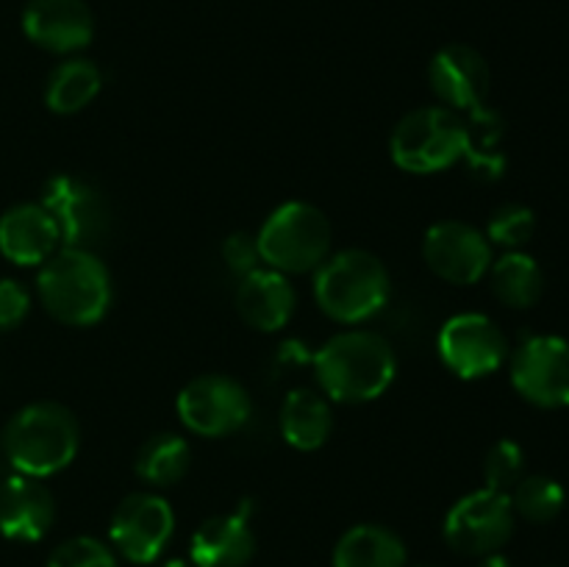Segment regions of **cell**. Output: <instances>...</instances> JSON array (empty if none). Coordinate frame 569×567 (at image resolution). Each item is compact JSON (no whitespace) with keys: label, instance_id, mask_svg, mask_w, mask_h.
<instances>
[{"label":"cell","instance_id":"6da1fadb","mask_svg":"<svg viewBox=\"0 0 569 567\" xmlns=\"http://www.w3.org/2000/svg\"><path fill=\"white\" fill-rule=\"evenodd\" d=\"M322 395L339 404H370L392 387L398 356L376 331L350 328L328 339L315 356Z\"/></svg>","mask_w":569,"mask_h":567},{"label":"cell","instance_id":"7a4b0ae2","mask_svg":"<svg viewBox=\"0 0 569 567\" xmlns=\"http://www.w3.org/2000/svg\"><path fill=\"white\" fill-rule=\"evenodd\" d=\"M37 292L44 311L64 326H94L111 306V272L98 253L59 248L39 267Z\"/></svg>","mask_w":569,"mask_h":567},{"label":"cell","instance_id":"3957f363","mask_svg":"<svg viewBox=\"0 0 569 567\" xmlns=\"http://www.w3.org/2000/svg\"><path fill=\"white\" fill-rule=\"evenodd\" d=\"M81 426L67 406L56 400H37L9 420L3 431V450L17 472L33 478L64 470L78 454Z\"/></svg>","mask_w":569,"mask_h":567},{"label":"cell","instance_id":"277c9868","mask_svg":"<svg viewBox=\"0 0 569 567\" xmlns=\"http://www.w3.org/2000/svg\"><path fill=\"white\" fill-rule=\"evenodd\" d=\"M315 298L331 320L356 326L389 304L392 276L370 250H339L317 267Z\"/></svg>","mask_w":569,"mask_h":567},{"label":"cell","instance_id":"5b68a950","mask_svg":"<svg viewBox=\"0 0 569 567\" xmlns=\"http://www.w3.org/2000/svg\"><path fill=\"white\" fill-rule=\"evenodd\" d=\"M261 261L272 270L311 272L331 256L333 231L326 211L306 200L278 206L256 233Z\"/></svg>","mask_w":569,"mask_h":567},{"label":"cell","instance_id":"8992f818","mask_svg":"<svg viewBox=\"0 0 569 567\" xmlns=\"http://www.w3.org/2000/svg\"><path fill=\"white\" fill-rule=\"evenodd\" d=\"M392 161L415 176H433L465 156V120L448 106L415 109L395 126L389 139Z\"/></svg>","mask_w":569,"mask_h":567},{"label":"cell","instance_id":"52a82bcc","mask_svg":"<svg viewBox=\"0 0 569 567\" xmlns=\"http://www.w3.org/2000/svg\"><path fill=\"white\" fill-rule=\"evenodd\" d=\"M515 506L506 493L498 489H476L450 506L445 517V543L465 556L498 554L515 534Z\"/></svg>","mask_w":569,"mask_h":567},{"label":"cell","instance_id":"ba28073f","mask_svg":"<svg viewBox=\"0 0 569 567\" xmlns=\"http://www.w3.org/2000/svg\"><path fill=\"white\" fill-rule=\"evenodd\" d=\"M39 203L59 222L64 248L92 250L111 231V206L92 181L81 176H53Z\"/></svg>","mask_w":569,"mask_h":567},{"label":"cell","instance_id":"9c48e42d","mask_svg":"<svg viewBox=\"0 0 569 567\" xmlns=\"http://www.w3.org/2000/svg\"><path fill=\"white\" fill-rule=\"evenodd\" d=\"M250 395L237 378L206 372L178 395V417L198 437H231L250 420Z\"/></svg>","mask_w":569,"mask_h":567},{"label":"cell","instance_id":"30bf717a","mask_svg":"<svg viewBox=\"0 0 569 567\" xmlns=\"http://www.w3.org/2000/svg\"><path fill=\"white\" fill-rule=\"evenodd\" d=\"M439 359L453 376L472 378L492 376L509 359V339L492 317L481 311H465L450 317L437 339Z\"/></svg>","mask_w":569,"mask_h":567},{"label":"cell","instance_id":"8fae6325","mask_svg":"<svg viewBox=\"0 0 569 567\" xmlns=\"http://www.w3.org/2000/svg\"><path fill=\"white\" fill-rule=\"evenodd\" d=\"M176 534V511L161 495L131 493L120 500L109 523V539L133 565L159 559Z\"/></svg>","mask_w":569,"mask_h":567},{"label":"cell","instance_id":"7c38bea8","mask_svg":"<svg viewBox=\"0 0 569 567\" xmlns=\"http://www.w3.org/2000/svg\"><path fill=\"white\" fill-rule=\"evenodd\" d=\"M422 256L433 276L448 284L470 287L481 281L492 267V242L470 222L439 220L426 231Z\"/></svg>","mask_w":569,"mask_h":567},{"label":"cell","instance_id":"4fadbf2b","mask_svg":"<svg viewBox=\"0 0 569 567\" xmlns=\"http://www.w3.org/2000/svg\"><path fill=\"white\" fill-rule=\"evenodd\" d=\"M511 384L517 392L542 409L569 406V342L561 337H531L511 359Z\"/></svg>","mask_w":569,"mask_h":567},{"label":"cell","instance_id":"5bb4252c","mask_svg":"<svg viewBox=\"0 0 569 567\" xmlns=\"http://www.w3.org/2000/svg\"><path fill=\"white\" fill-rule=\"evenodd\" d=\"M433 94L453 111H472L487 103L489 72L487 59L470 44H445L428 67Z\"/></svg>","mask_w":569,"mask_h":567},{"label":"cell","instance_id":"9a60e30c","mask_svg":"<svg viewBox=\"0 0 569 567\" xmlns=\"http://www.w3.org/2000/svg\"><path fill=\"white\" fill-rule=\"evenodd\" d=\"M22 31L50 53H76L94 37V17L83 0H28Z\"/></svg>","mask_w":569,"mask_h":567},{"label":"cell","instance_id":"2e32d148","mask_svg":"<svg viewBox=\"0 0 569 567\" xmlns=\"http://www.w3.org/2000/svg\"><path fill=\"white\" fill-rule=\"evenodd\" d=\"M56 520V498L39 478L9 476L0 481V534L17 543H37Z\"/></svg>","mask_w":569,"mask_h":567},{"label":"cell","instance_id":"e0dca14e","mask_svg":"<svg viewBox=\"0 0 569 567\" xmlns=\"http://www.w3.org/2000/svg\"><path fill=\"white\" fill-rule=\"evenodd\" d=\"M59 248V222L42 203L11 206L0 217V253L14 265H44Z\"/></svg>","mask_w":569,"mask_h":567},{"label":"cell","instance_id":"ac0fdd59","mask_svg":"<svg viewBox=\"0 0 569 567\" xmlns=\"http://www.w3.org/2000/svg\"><path fill=\"white\" fill-rule=\"evenodd\" d=\"M253 554L256 534L244 509L209 517L189 543V559L194 567H248Z\"/></svg>","mask_w":569,"mask_h":567},{"label":"cell","instance_id":"d6986e66","mask_svg":"<svg viewBox=\"0 0 569 567\" xmlns=\"http://www.w3.org/2000/svg\"><path fill=\"white\" fill-rule=\"evenodd\" d=\"M298 306V292L283 272L272 267L242 276L237 289V311L256 331H278L287 326Z\"/></svg>","mask_w":569,"mask_h":567},{"label":"cell","instance_id":"ffe728a7","mask_svg":"<svg viewBox=\"0 0 569 567\" xmlns=\"http://www.w3.org/2000/svg\"><path fill=\"white\" fill-rule=\"evenodd\" d=\"M409 550L398 531L381 523L348 528L333 548V567H406Z\"/></svg>","mask_w":569,"mask_h":567},{"label":"cell","instance_id":"44dd1931","mask_svg":"<svg viewBox=\"0 0 569 567\" xmlns=\"http://www.w3.org/2000/svg\"><path fill=\"white\" fill-rule=\"evenodd\" d=\"M333 431L331 404L317 389H292L281 406V434L292 448L317 450Z\"/></svg>","mask_w":569,"mask_h":567},{"label":"cell","instance_id":"7402d4cb","mask_svg":"<svg viewBox=\"0 0 569 567\" xmlns=\"http://www.w3.org/2000/svg\"><path fill=\"white\" fill-rule=\"evenodd\" d=\"M100 87H103L100 67L81 56H72L50 72L48 87H44V103L56 115H78L98 98Z\"/></svg>","mask_w":569,"mask_h":567},{"label":"cell","instance_id":"603a6c76","mask_svg":"<svg viewBox=\"0 0 569 567\" xmlns=\"http://www.w3.org/2000/svg\"><path fill=\"white\" fill-rule=\"evenodd\" d=\"M503 145V117L498 111L478 106L470 111V120H465V156L470 172L481 181H498L506 170Z\"/></svg>","mask_w":569,"mask_h":567},{"label":"cell","instance_id":"cb8c5ba5","mask_svg":"<svg viewBox=\"0 0 569 567\" xmlns=\"http://www.w3.org/2000/svg\"><path fill=\"white\" fill-rule=\"evenodd\" d=\"M489 278H492V292L498 295L500 304L511 306V309H531L542 298V267L522 250H509L498 261H492Z\"/></svg>","mask_w":569,"mask_h":567},{"label":"cell","instance_id":"d4e9b609","mask_svg":"<svg viewBox=\"0 0 569 567\" xmlns=\"http://www.w3.org/2000/svg\"><path fill=\"white\" fill-rule=\"evenodd\" d=\"M133 467H137V476L142 481L153 484V487H172L192 467V445L181 434H153L142 442Z\"/></svg>","mask_w":569,"mask_h":567},{"label":"cell","instance_id":"484cf974","mask_svg":"<svg viewBox=\"0 0 569 567\" xmlns=\"http://www.w3.org/2000/svg\"><path fill=\"white\" fill-rule=\"evenodd\" d=\"M509 498L515 506V515L531 523H550L565 509L567 493L550 476H522V481L511 489Z\"/></svg>","mask_w":569,"mask_h":567},{"label":"cell","instance_id":"4316f807","mask_svg":"<svg viewBox=\"0 0 569 567\" xmlns=\"http://www.w3.org/2000/svg\"><path fill=\"white\" fill-rule=\"evenodd\" d=\"M533 233H537V217L522 203H503L489 217L487 239L492 245H500V248H526L533 239Z\"/></svg>","mask_w":569,"mask_h":567},{"label":"cell","instance_id":"83f0119b","mask_svg":"<svg viewBox=\"0 0 569 567\" xmlns=\"http://www.w3.org/2000/svg\"><path fill=\"white\" fill-rule=\"evenodd\" d=\"M526 476V454L515 439H500L483 459V481L489 489L509 495Z\"/></svg>","mask_w":569,"mask_h":567},{"label":"cell","instance_id":"f1b7e54d","mask_svg":"<svg viewBox=\"0 0 569 567\" xmlns=\"http://www.w3.org/2000/svg\"><path fill=\"white\" fill-rule=\"evenodd\" d=\"M48 567H117V556L98 537H72L56 545Z\"/></svg>","mask_w":569,"mask_h":567},{"label":"cell","instance_id":"f546056e","mask_svg":"<svg viewBox=\"0 0 569 567\" xmlns=\"http://www.w3.org/2000/svg\"><path fill=\"white\" fill-rule=\"evenodd\" d=\"M31 311V295L14 278H0V331L20 326Z\"/></svg>","mask_w":569,"mask_h":567},{"label":"cell","instance_id":"4dcf8cb0","mask_svg":"<svg viewBox=\"0 0 569 567\" xmlns=\"http://www.w3.org/2000/svg\"><path fill=\"white\" fill-rule=\"evenodd\" d=\"M222 259H226L228 270L237 272V276H248V272L259 270V242L250 233L237 231L222 242Z\"/></svg>","mask_w":569,"mask_h":567},{"label":"cell","instance_id":"1f68e13d","mask_svg":"<svg viewBox=\"0 0 569 567\" xmlns=\"http://www.w3.org/2000/svg\"><path fill=\"white\" fill-rule=\"evenodd\" d=\"M478 567H511V561L500 554H489V556H481Z\"/></svg>","mask_w":569,"mask_h":567},{"label":"cell","instance_id":"d6a6232c","mask_svg":"<svg viewBox=\"0 0 569 567\" xmlns=\"http://www.w3.org/2000/svg\"><path fill=\"white\" fill-rule=\"evenodd\" d=\"M161 567H194V565H192V559H170V561H164Z\"/></svg>","mask_w":569,"mask_h":567},{"label":"cell","instance_id":"836d02e7","mask_svg":"<svg viewBox=\"0 0 569 567\" xmlns=\"http://www.w3.org/2000/svg\"><path fill=\"white\" fill-rule=\"evenodd\" d=\"M0 450H3V431H0Z\"/></svg>","mask_w":569,"mask_h":567},{"label":"cell","instance_id":"e575fe53","mask_svg":"<svg viewBox=\"0 0 569 567\" xmlns=\"http://www.w3.org/2000/svg\"><path fill=\"white\" fill-rule=\"evenodd\" d=\"M420 567H431V565H420Z\"/></svg>","mask_w":569,"mask_h":567}]
</instances>
